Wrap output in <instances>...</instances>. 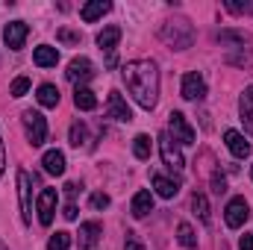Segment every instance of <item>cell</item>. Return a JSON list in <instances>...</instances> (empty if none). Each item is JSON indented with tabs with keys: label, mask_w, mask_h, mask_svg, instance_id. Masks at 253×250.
<instances>
[{
	"label": "cell",
	"mask_w": 253,
	"mask_h": 250,
	"mask_svg": "<svg viewBox=\"0 0 253 250\" xmlns=\"http://www.w3.org/2000/svg\"><path fill=\"white\" fill-rule=\"evenodd\" d=\"M124 83L126 91L141 109H153L159 103V68L150 59H132L124 65Z\"/></svg>",
	"instance_id": "obj_1"
},
{
	"label": "cell",
	"mask_w": 253,
	"mask_h": 250,
	"mask_svg": "<svg viewBox=\"0 0 253 250\" xmlns=\"http://www.w3.org/2000/svg\"><path fill=\"white\" fill-rule=\"evenodd\" d=\"M159 36H162V42L171 44L174 50H186V47L194 44V27H191L186 18H171V21H165L162 30H159Z\"/></svg>",
	"instance_id": "obj_2"
},
{
	"label": "cell",
	"mask_w": 253,
	"mask_h": 250,
	"mask_svg": "<svg viewBox=\"0 0 253 250\" xmlns=\"http://www.w3.org/2000/svg\"><path fill=\"white\" fill-rule=\"evenodd\" d=\"M24 129H27V138H30L33 147L44 144V138H47V121H44L42 112L27 109V112H24Z\"/></svg>",
	"instance_id": "obj_3"
},
{
	"label": "cell",
	"mask_w": 253,
	"mask_h": 250,
	"mask_svg": "<svg viewBox=\"0 0 253 250\" xmlns=\"http://www.w3.org/2000/svg\"><path fill=\"white\" fill-rule=\"evenodd\" d=\"M56 200H59V191H56V188H42L39 203H36V212H39V224H42V227H50V224H53Z\"/></svg>",
	"instance_id": "obj_4"
},
{
	"label": "cell",
	"mask_w": 253,
	"mask_h": 250,
	"mask_svg": "<svg viewBox=\"0 0 253 250\" xmlns=\"http://www.w3.org/2000/svg\"><path fill=\"white\" fill-rule=\"evenodd\" d=\"M121 42V27H103L100 33H97V44H100V50H106V68H115L118 59H115V44Z\"/></svg>",
	"instance_id": "obj_5"
},
{
	"label": "cell",
	"mask_w": 253,
	"mask_h": 250,
	"mask_svg": "<svg viewBox=\"0 0 253 250\" xmlns=\"http://www.w3.org/2000/svg\"><path fill=\"white\" fill-rule=\"evenodd\" d=\"M159 153H162V162H165V165H168L171 171H183L186 159H183L180 147L174 144V138H171L168 132H162V135H159Z\"/></svg>",
	"instance_id": "obj_6"
},
{
	"label": "cell",
	"mask_w": 253,
	"mask_h": 250,
	"mask_svg": "<svg viewBox=\"0 0 253 250\" xmlns=\"http://www.w3.org/2000/svg\"><path fill=\"white\" fill-rule=\"evenodd\" d=\"M18 197H21V218L24 224L33 221V180L27 171H18Z\"/></svg>",
	"instance_id": "obj_7"
},
{
	"label": "cell",
	"mask_w": 253,
	"mask_h": 250,
	"mask_svg": "<svg viewBox=\"0 0 253 250\" xmlns=\"http://www.w3.org/2000/svg\"><path fill=\"white\" fill-rule=\"evenodd\" d=\"M248 215H251V206H248L245 197H233V200L227 203V209H224V221H227V227H233V230L245 227Z\"/></svg>",
	"instance_id": "obj_8"
},
{
	"label": "cell",
	"mask_w": 253,
	"mask_h": 250,
	"mask_svg": "<svg viewBox=\"0 0 253 250\" xmlns=\"http://www.w3.org/2000/svg\"><path fill=\"white\" fill-rule=\"evenodd\" d=\"M168 135H174V141H183V144H194V129L186 121L183 112H171L168 115Z\"/></svg>",
	"instance_id": "obj_9"
},
{
	"label": "cell",
	"mask_w": 253,
	"mask_h": 250,
	"mask_svg": "<svg viewBox=\"0 0 253 250\" xmlns=\"http://www.w3.org/2000/svg\"><path fill=\"white\" fill-rule=\"evenodd\" d=\"M100 233H103V227H100L97 221H85V224H80V233H77L80 250H97Z\"/></svg>",
	"instance_id": "obj_10"
},
{
	"label": "cell",
	"mask_w": 253,
	"mask_h": 250,
	"mask_svg": "<svg viewBox=\"0 0 253 250\" xmlns=\"http://www.w3.org/2000/svg\"><path fill=\"white\" fill-rule=\"evenodd\" d=\"M27 36H30V27H27L24 21H12V24H6V30H3L6 47H12V50H21L24 42H27Z\"/></svg>",
	"instance_id": "obj_11"
},
{
	"label": "cell",
	"mask_w": 253,
	"mask_h": 250,
	"mask_svg": "<svg viewBox=\"0 0 253 250\" xmlns=\"http://www.w3.org/2000/svg\"><path fill=\"white\" fill-rule=\"evenodd\" d=\"M91 77H94V65H91V59H85V56L71 59V65H68V80H71V83L83 85V83H88Z\"/></svg>",
	"instance_id": "obj_12"
},
{
	"label": "cell",
	"mask_w": 253,
	"mask_h": 250,
	"mask_svg": "<svg viewBox=\"0 0 253 250\" xmlns=\"http://www.w3.org/2000/svg\"><path fill=\"white\" fill-rule=\"evenodd\" d=\"M183 97L186 100H203L206 97V83H203V77L197 71L183 77Z\"/></svg>",
	"instance_id": "obj_13"
},
{
	"label": "cell",
	"mask_w": 253,
	"mask_h": 250,
	"mask_svg": "<svg viewBox=\"0 0 253 250\" xmlns=\"http://www.w3.org/2000/svg\"><path fill=\"white\" fill-rule=\"evenodd\" d=\"M224 141H227V147H230V153H233L236 159H248V156H251V144L245 141V135H242L239 129H227V132H224Z\"/></svg>",
	"instance_id": "obj_14"
},
{
	"label": "cell",
	"mask_w": 253,
	"mask_h": 250,
	"mask_svg": "<svg viewBox=\"0 0 253 250\" xmlns=\"http://www.w3.org/2000/svg\"><path fill=\"white\" fill-rule=\"evenodd\" d=\"M109 118H115V121H121V124H129L132 121V112H129V106H126V100L118 94V91H109Z\"/></svg>",
	"instance_id": "obj_15"
},
{
	"label": "cell",
	"mask_w": 253,
	"mask_h": 250,
	"mask_svg": "<svg viewBox=\"0 0 253 250\" xmlns=\"http://www.w3.org/2000/svg\"><path fill=\"white\" fill-rule=\"evenodd\" d=\"M109 9H112V6H109L106 0H91V3H85V6L80 9V18H83L85 24H94V21H97V18H103Z\"/></svg>",
	"instance_id": "obj_16"
},
{
	"label": "cell",
	"mask_w": 253,
	"mask_h": 250,
	"mask_svg": "<svg viewBox=\"0 0 253 250\" xmlns=\"http://www.w3.org/2000/svg\"><path fill=\"white\" fill-rule=\"evenodd\" d=\"M129 212H132V218H144L147 212H153V194H150V191H144V188H141V191H135Z\"/></svg>",
	"instance_id": "obj_17"
},
{
	"label": "cell",
	"mask_w": 253,
	"mask_h": 250,
	"mask_svg": "<svg viewBox=\"0 0 253 250\" xmlns=\"http://www.w3.org/2000/svg\"><path fill=\"white\" fill-rule=\"evenodd\" d=\"M33 62L39 65V68H56V62H59V50L50 47V44H42V47H36Z\"/></svg>",
	"instance_id": "obj_18"
},
{
	"label": "cell",
	"mask_w": 253,
	"mask_h": 250,
	"mask_svg": "<svg viewBox=\"0 0 253 250\" xmlns=\"http://www.w3.org/2000/svg\"><path fill=\"white\" fill-rule=\"evenodd\" d=\"M239 109H242V121H245V129L253 135V85H248L242 91V100H239Z\"/></svg>",
	"instance_id": "obj_19"
},
{
	"label": "cell",
	"mask_w": 253,
	"mask_h": 250,
	"mask_svg": "<svg viewBox=\"0 0 253 250\" xmlns=\"http://www.w3.org/2000/svg\"><path fill=\"white\" fill-rule=\"evenodd\" d=\"M153 188H156V194H159V197L171 200V197H177L180 183H177V180H168L165 174H153Z\"/></svg>",
	"instance_id": "obj_20"
},
{
	"label": "cell",
	"mask_w": 253,
	"mask_h": 250,
	"mask_svg": "<svg viewBox=\"0 0 253 250\" xmlns=\"http://www.w3.org/2000/svg\"><path fill=\"white\" fill-rule=\"evenodd\" d=\"M42 165H44V171L53 174V177H62L65 174V156L59 153V150H47L44 159H42Z\"/></svg>",
	"instance_id": "obj_21"
},
{
	"label": "cell",
	"mask_w": 253,
	"mask_h": 250,
	"mask_svg": "<svg viewBox=\"0 0 253 250\" xmlns=\"http://www.w3.org/2000/svg\"><path fill=\"white\" fill-rule=\"evenodd\" d=\"M74 103H77V109H83V112H91V109L97 106V97H94V91H91V88H85V85H77V91H74Z\"/></svg>",
	"instance_id": "obj_22"
},
{
	"label": "cell",
	"mask_w": 253,
	"mask_h": 250,
	"mask_svg": "<svg viewBox=\"0 0 253 250\" xmlns=\"http://www.w3.org/2000/svg\"><path fill=\"white\" fill-rule=\"evenodd\" d=\"M39 103L44 106V109H53L56 103H59V88L56 85H50V83H44V85H39Z\"/></svg>",
	"instance_id": "obj_23"
},
{
	"label": "cell",
	"mask_w": 253,
	"mask_h": 250,
	"mask_svg": "<svg viewBox=\"0 0 253 250\" xmlns=\"http://www.w3.org/2000/svg\"><path fill=\"white\" fill-rule=\"evenodd\" d=\"M150 147H153L150 135H144V132H141V135H135V138H132V153H135V159H141V162H144V159H150Z\"/></svg>",
	"instance_id": "obj_24"
},
{
	"label": "cell",
	"mask_w": 253,
	"mask_h": 250,
	"mask_svg": "<svg viewBox=\"0 0 253 250\" xmlns=\"http://www.w3.org/2000/svg\"><path fill=\"white\" fill-rule=\"evenodd\" d=\"M177 242L183 245V248H197V236H194V230H191V224H180L177 227Z\"/></svg>",
	"instance_id": "obj_25"
},
{
	"label": "cell",
	"mask_w": 253,
	"mask_h": 250,
	"mask_svg": "<svg viewBox=\"0 0 253 250\" xmlns=\"http://www.w3.org/2000/svg\"><path fill=\"white\" fill-rule=\"evenodd\" d=\"M191 206H194V212L200 215V221H203V224H209V200H206V194L194 191V197H191Z\"/></svg>",
	"instance_id": "obj_26"
},
{
	"label": "cell",
	"mask_w": 253,
	"mask_h": 250,
	"mask_svg": "<svg viewBox=\"0 0 253 250\" xmlns=\"http://www.w3.org/2000/svg\"><path fill=\"white\" fill-rule=\"evenodd\" d=\"M71 144H74V147H85V144H88L85 124H74V126H71Z\"/></svg>",
	"instance_id": "obj_27"
},
{
	"label": "cell",
	"mask_w": 253,
	"mask_h": 250,
	"mask_svg": "<svg viewBox=\"0 0 253 250\" xmlns=\"http://www.w3.org/2000/svg\"><path fill=\"white\" fill-rule=\"evenodd\" d=\"M71 248V233H53L50 242H47V250H68Z\"/></svg>",
	"instance_id": "obj_28"
},
{
	"label": "cell",
	"mask_w": 253,
	"mask_h": 250,
	"mask_svg": "<svg viewBox=\"0 0 253 250\" xmlns=\"http://www.w3.org/2000/svg\"><path fill=\"white\" fill-rule=\"evenodd\" d=\"M27 91H30V80H27V77L12 80V85H9V94H12V97H24Z\"/></svg>",
	"instance_id": "obj_29"
},
{
	"label": "cell",
	"mask_w": 253,
	"mask_h": 250,
	"mask_svg": "<svg viewBox=\"0 0 253 250\" xmlns=\"http://www.w3.org/2000/svg\"><path fill=\"white\" fill-rule=\"evenodd\" d=\"M91 206H94V209H106V206H109V194H103V191L91 194Z\"/></svg>",
	"instance_id": "obj_30"
},
{
	"label": "cell",
	"mask_w": 253,
	"mask_h": 250,
	"mask_svg": "<svg viewBox=\"0 0 253 250\" xmlns=\"http://www.w3.org/2000/svg\"><path fill=\"white\" fill-rule=\"evenodd\" d=\"M59 42H65V44H80V33H71V30H59Z\"/></svg>",
	"instance_id": "obj_31"
},
{
	"label": "cell",
	"mask_w": 253,
	"mask_h": 250,
	"mask_svg": "<svg viewBox=\"0 0 253 250\" xmlns=\"http://www.w3.org/2000/svg\"><path fill=\"white\" fill-rule=\"evenodd\" d=\"M124 250H144V245L135 239V233H126V242H124Z\"/></svg>",
	"instance_id": "obj_32"
},
{
	"label": "cell",
	"mask_w": 253,
	"mask_h": 250,
	"mask_svg": "<svg viewBox=\"0 0 253 250\" xmlns=\"http://www.w3.org/2000/svg\"><path fill=\"white\" fill-rule=\"evenodd\" d=\"M227 9H230V12H251L253 3H233V0H230V3H227Z\"/></svg>",
	"instance_id": "obj_33"
},
{
	"label": "cell",
	"mask_w": 253,
	"mask_h": 250,
	"mask_svg": "<svg viewBox=\"0 0 253 250\" xmlns=\"http://www.w3.org/2000/svg\"><path fill=\"white\" fill-rule=\"evenodd\" d=\"M62 215L68 218V221H77V203H65Z\"/></svg>",
	"instance_id": "obj_34"
},
{
	"label": "cell",
	"mask_w": 253,
	"mask_h": 250,
	"mask_svg": "<svg viewBox=\"0 0 253 250\" xmlns=\"http://www.w3.org/2000/svg\"><path fill=\"white\" fill-rule=\"evenodd\" d=\"M212 191H215V194H224V191H227V183H224V177H215V180H212Z\"/></svg>",
	"instance_id": "obj_35"
},
{
	"label": "cell",
	"mask_w": 253,
	"mask_h": 250,
	"mask_svg": "<svg viewBox=\"0 0 253 250\" xmlns=\"http://www.w3.org/2000/svg\"><path fill=\"white\" fill-rule=\"evenodd\" d=\"M239 248H242V250H253V236H248V233H245V236L239 239Z\"/></svg>",
	"instance_id": "obj_36"
},
{
	"label": "cell",
	"mask_w": 253,
	"mask_h": 250,
	"mask_svg": "<svg viewBox=\"0 0 253 250\" xmlns=\"http://www.w3.org/2000/svg\"><path fill=\"white\" fill-rule=\"evenodd\" d=\"M3 168H6V147H3V138H0V177H3Z\"/></svg>",
	"instance_id": "obj_37"
},
{
	"label": "cell",
	"mask_w": 253,
	"mask_h": 250,
	"mask_svg": "<svg viewBox=\"0 0 253 250\" xmlns=\"http://www.w3.org/2000/svg\"><path fill=\"white\" fill-rule=\"evenodd\" d=\"M65 194H68V197H74V194H77V186H74V183H68V186H65Z\"/></svg>",
	"instance_id": "obj_38"
},
{
	"label": "cell",
	"mask_w": 253,
	"mask_h": 250,
	"mask_svg": "<svg viewBox=\"0 0 253 250\" xmlns=\"http://www.w3.org/2000/svg\"><path fill=\"white\" fill-rule=\"evenodd\" d=\"M0 250H6V245H3V242H0Z\"/></svg>",
	"instance_id": "obj_39"
},
{
	"label": "cell",
	"mask_w": 253,
	"mask_h": 250,
	"mask_svg": "<svg viewBox=\"0 0 253 250\" xmlns=\"http://www.w3.org/2000/svg\"><path fill=\"white\" fill-rule=\"evenodd\" d=\"M251 177H253V168H251Z\"/></svg>",
	"instance_id": "obj_40"
}]
</instances>
